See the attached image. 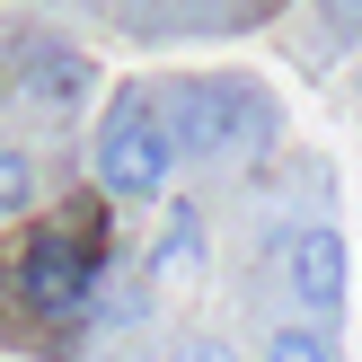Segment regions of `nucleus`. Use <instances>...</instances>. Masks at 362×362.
<instances>
[{
    "label": "nucleus",
    "mask_w": 362,
    "mask_h": 362,
    "mask_svg": "<svg viewBox=\"0 0 362 362\" xmlns=\"http://www.w3.org/2000/svg\"><path fill=\"white\" fill-rule=\"evenodd\" d=\"M27 204H35V159L18 141H0V221H18Z\"/></svg>",
    "instance_id": "423d86ee"
},
{
    "label": "nucleus",
    "mask_w": 362,
    "mask_h": 362,
    "mask_svg": "<svg viewBox=\"0 0 362 362\" xmlns=\"http://www.w3.org/2000/svg\"><path fill=\"white\" fill-rule=\"evenodd\" d=\"M283 274H292V300L310 318H336V310H345V239H336L327 221H310L292 239V265H283Z\"/></svg>",
    "instance_id": "20e7f679"
},
{
    "label": "nucleus",
    "mask_w": 362,
    "mask_h": 362,
    "mask_svg": "<svg viewBox=\"0 0 362 362\" xmlns=\"http://www.w3.org/2000/svg\"><path fill=\"white\" fill-rule=\"evenodd\" d=\"M168 124H177V151H194V159H230L265 141L257 88H230V80H186L168 98Z\"/></svg>",
    "instance_id": "7ed1b4c3"
},
{
    "label": "nucleus",
    "mask_w": 362,
    "mask_h": 362,
    "mask_svg": "<svg viewBox=\"0 0 362 362\" xmlns=\"http://www.w3.org/2000/svg\"><path fill=\"white\" fill-rule=\"evenodd\" d=\"M177 177V124L159 115L141 88H124L115 106H106L98 124V186L115 194V204H159Z\"/></svg>",
    "instance_id": "f257e3e1"
},
{
    "label": "nucleus",
    "mask_w": 362,
    "mask_h": 362,
    "mask_svg": "<svg viewBox=\"0 0 362 362\" xmlns=\"http://www.w3.org/2000/svg\"><path fill=\"white\" fill-rule=\"evenodd\" d=\"M265 362H336V345L318 327H274V345H265Z\"/></svg>",
    "instance_id": "0eeeda50"
},
{
    "label": "nucleus",
    "mask_w": 362,
    "mask_h": 362,
    "mask_svg": "<svg viewBox=\"0 0 362 362\" xmlns=\"http://www.w3.org/2000/svg\"><path fill=\"white\" fill-rule=\"evenodd\" d=\"M9 71H18V88H27L35 106H53V115L88 98V62H80L71 45H18V53H9Z\"/></svg>",
    "instance_id": "39448f33"
},
{
    "label": "nucleus",
    "mask_w": 362,
    "mask_h": 362,
    "mask_svg": "<svg viewBox=\"0 0 362 362\" xmlns=\"http://www.w3.org/2000/svg\"><path fill=\"white\" fill-rule=\"evenodd\" d=\"M327 9V27H345V35H362V0H318Z\"/></svg>",
    "instance_id": "1a4fd4ad"
},
{
    "label": "nucleus",
    "mask_w": 362,
    "mask_h": 362,
    "mask_svg": "<svg viewBox=\"0 0 362 362\" xmlns=\"http://www.w3.org/2000/svg\"><path fill=\"white\" fill-rule=\"evenodd\" d=\"M98 265H106L98 230L53 221L45 239H27V257H18V300H27L35 318H80L88 300H98Z\"/></svg>",
    "instance_id": "f03ea898"
},
{
    "label": "nucleus",
    "mask_w": 362,
    "mask_h": 362,
    "mask_svg": "<svg viewBox=\"0 0 362 362\" xmlns=\"http://www.w3.org/2000/svg\"><path fill=\"white\" fill-rule=\"evenodd\" d=\"M177 362H239V354H230V345H212V336H194V345L177 354Z\"/></svg>",
    "instance_id": "9d476101"
},
{
    "label": "nucleus",
    "mask_w": 362,
    "mask_h": 362,
    "mask_svg": "<svg viewBox=\"0 0 362 362\" xmlns=\"http://www.w3.org/2000/svg\"><path fill=\"white\" fill-rule=\"evenodd\" d=\"M159 274H177V265H194V212H168V247H159Z\"/></svg>",
    "instance_id": "6e6552de"
}]
</instances>
